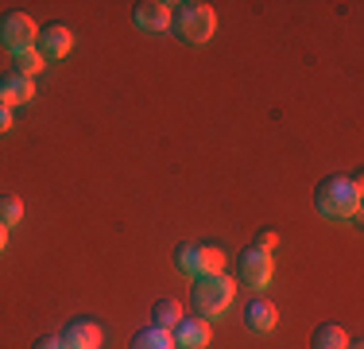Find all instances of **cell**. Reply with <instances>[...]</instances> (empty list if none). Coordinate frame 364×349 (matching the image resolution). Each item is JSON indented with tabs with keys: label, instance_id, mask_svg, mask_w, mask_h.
Here are the masks:
<instances>
[{
	"label": "cell",
	"instance_id": "6da1fadb",
	"mask_svg": "<svg viewBox=\"0 0 364 349\" xmlns=\"http://www.w3.org/2000/svg\"><path fill=\"white\" fill-rule=\"evenodd\" d=\"M314 206L329 222H360V174H326L314 190Z\"/></svg>",
	"mask_w": 364,
	"mask_h": 349
},
{
	"label": "cell",
	"instance_id": "7a4b0ae2",
	"mask_svg": "<svg viewBox=\"0 0 364 349\" xmlns=\"http://www.w3.org/2000/svg\"><path fill=\"white\" fill-rule=\"evenodd\" d=\"M218 28V16H213L210 4L202 0H182V4H171V31L178 35L182 43H205Z\"/></svg>",
	"mask_w": 364,
	"mask_h": 349
},
{
	"label": "cell",
	"instance_id": "3957f363",
	"mask_svg": "<svg viewBox=\"0 0 364 349\" xmlns=\"http://www.w3.org/2000/svg\"><path fill=\"white\" fill-rule=\"evenodd\" d=\"M232 303V279L218 272V276H198L194 283V311L198 318H221Z\"/></svg>",
	"mask_w": 364,
	"mask_h": 349
},
{
	"label": "cell",
	"instance_id": "277c9868",
	"mask_svg": "<svg viewBox=\"0 0 364 349\" xmlns=\"http://www.w3.org/2000/svg\"><path fill=\"white\" fill-rule=\"evenodd\" d=\"M39 39V24L31 20L28 12H4L0 16V43H4L12 55H20V51H31Z\"/></svg>",
	"mask_w": 364,
	"mask_h": 349
},
{
	"label": "cell",
	"instance_id": "5b68a950",
	"mask_svg": "<svg viewBox=\"0 0 364 349\" xmlns=\"http://www.w3.org/2000/svg\"><path fill=\"white\" fill-rule=\"evenodd\" d=\"M178 268L190 276H218L225 268V252L218 244H182L178 249Z\"/></svg>",
	"mask_w": 364,
	"mask_h": 349
},
{
	"label": "cell",
	"instance_id": "8992f818",
	"mask_svg": "<svg viewBox=\"0 0 364 349\" xmlns=\"http://www.w3.org/2000/svg\"><path fill=\"white\" fill-rule=\"evenodd\" d=\"M237 272L240 279H245L248 287H267L272 283V252H264V249H245L237 256Z\"/></svg>",
	"mask_w": 364,
	"mask_h": 349
},
{
	"label": "cell",
	"instance_id": "52a82bcc",
	"mask_svg": "<svg viewBox=\"0 0 364 349\" xmlns=\"http://www.w3.org/2000/svg\"><path fill=\"white\" fill-rule=\"evenodd\" d=\"M70 47H74V31L66 24H43L39 28L36 51L43 58H63V55H70Z\"/></svg>",
	"mask_w": 364,
	"mask_h": 349
},
{
	"label": "cell",
	"instance_id": "ba28073f",
	"mask_svg": "<svg viewBox=\"0 0 364 349\" xmlns=\"http://www.w3.org/2000/svg\"><path fill=\"white\" fill-rule=\"evenodd\" d=\"M58 338L66 349H101V326L93 318H70Z\"/></svg>",
	"mask_w": 364,
	"mask_h": 349
},
{
	"label": "cell",
	"instance_id": "9c48e42d",
	"mask_svg": "<svg viewBox=\"0 0 364 349\" xmlns=\"http://www.w3.org/2000/svg\"><path fill=\"white\" fill-rule=\"evenodd\" d=\"M171 338H175V349H205L213 338V330L205 318H178V326L171 330Z\"/></svg>",
	"mask_w": 364,
	"mask_h": 349
},
{
	"label": "cell",
	"instance_id": "30bf717a",
	"mask_svg": "<svg viewBox=\"0 0 364 349\" xmlns=\"http://www.w3.org/2000/svg\"><path fill=\"white\" fill-rule=\"evenodd\" d=\"M31 101H36V82L8 70V74L0 78V105L12 109V105H31Z\"/></svg>",
	"mask_w": 364,
	"mask_h": 349
},
{
	"label": "cell",
	"instance_id": "8fae6325",
	"mask_svg": "<svg viewBox=\"0 0 364 349\" xmlns=\"http://www.w3.org/2000/svg\"><path fill=\"white\" fill-rule=\"evenodd\" d=\"M136 24H140L144 31L171 28V4H163V0H140V4H136Z\"/></svg>",
	"mask_w": 364,
	"mask_h": 349
},
{
	"label": "cell",
	"instance_id": "7c38bea8",
	"mask_svg": "<svg viewBox=\"0 0 364 349\" xmlns=\"http://www.w3.org/2000/svg\"><path fill=\"white\" fill-rule=\"evenodd\" d=\"M245 326L252 334H272L275 330V307L267 299H248L245 303Z\"/></svg>",
	"mask_w": 364,
	"mask_h": 349
},
{
	"label": "cell",
	"instance_id": "4fadbf2b",
	"mask_svg": "<svg viewBox=\"0 0 364 349\" xmlns=\"http://www.w3.org/2000/svg\"><path fill=\"white\" fill-rule=\"evenodd\" d=\"M349 345V334H345L337 322H322V326L310 334V349H345Z\"/></svg>",
	"mask_w": 364,
	"mask_h": 349
},
{
	"label": "cell",
	"instance_id": "5bb4252c",
	"mask_svg": "<svg viewBox=\"0 0 364 349\" xmlns=\"http://www.w3.org/2000/svg\"><path fill=\"white\" fill-rule=\"evenodd\" d=\"M132 349H175V338L163 326H144L140 334L132 338Z\"/></svg>",
	"mask_w": 364,
	"mask_h": 349
},
{
	"label": "cell",
	"instance_id": "9a60e30c",
	"mask_svg": "<svg viewBox=\"0 0 364 349\" xmlns=\"http://www.w3.org/2000/svg\"><path fill=\"white\" fill-rule=\"evenodd\" d=\"M182 318V307L178 299H155L151 303V326H163V330H175Z\"/></svg>",
	"mask_w": 364,
	"mask_h": 349
},
{
	"label": "cell",
	"instance_id": "2e32d148",
	"mask_svg": "<svg viewBox=\"0 0 364 349\" xmlns=\"http://www.w3.org/2000/svg\"><path fill=\"white\" fill-rule=\"evenodd\" d=\"M43 63H47V58H43L36 47H31V51H20V55H12V74L31 78V82H36V74L43 70Z\"/></svg>",
	"mask_w": 364,
	"mask_h": 349
},
{
	"label": "cell",
	"instance_id": "e0dca14e",
	"mask_svg": "<svg viewBox=\"0 0 364 349\" xmlns=\"http://www.w3.org/2000/svg\"><path fill=\"white\" fill-rule=\"evenodd\" d=\"M23 217V202L16 194H0V225L4 229H12V225H20Z\"/></svg>",
	"mask_w": 364,
	"mask_h": 349
},
{
	"label": "cell",
	"instance_id": "ac0fdd59",
	"mask_svg": "<svg viewBox=\"0 0 364 349\" xmlns=\"http://www.w3.org/2000/svg\"><path fill=\"white\" fill-rule=\"evenodd\" d=\"M36 349H66V345H63V338H58V334H43L36 342Z\"/></svg>",
	"mask_w": 364,
	"mask_h": 349
},
{
	"label": "cell",
	"instance_id": "d6986e66",
	"mask_svg": "<svg viewBox=\"0 0 364 349\" xmlns=\"http://www.w3.org/2000/svg\"><path fill=\"white\" fill-rule=\"evenodd\" d=\"M275 241H279V237H275V233H259V237H256V249L272 252V249H275Z\"/></svg>",
	"mask_w": 364,
	"mask_h": 349
},
{
	"label": "cell",
	"instance_id": "ffe728a7",
	"mask_svg": "<svg viewBox=\"0 0 364 349\" xmlns=\"http://www.w3.org/2000/svg\"><path fill=\"white\" fill-rule=\"evenodd\" d=\"M8 128H12V109H8V105H0V136H4Z\"/></svg>",
	"mask_w": 364,
	"mask_h": 349
},
{
	"label": "cell",
	"instance_id": "44dd1931",
	"mask_svg": "<svg viewBox=\"0 0 364 349\" xmlns=\"http://www.w3.org/2000/svg\"><path fill=\"white\" fill-rule=\"evenodd\" d=\"M4 244H8V229L0 225V252H4Z\"/></svg>",
	"mask_w": 364,
	"mask_h": 349
},
{
	"label": "cell",
	"instance_id": "7402d4cb",
	"mask_svg": "<svg viewBox=\"0 0 364 349\" xmlns=\"http://www.w3.org/2000/svg\"><path fill=\"white\" fill-rule=\"evenodd\" d=\"M345 349H364L360 342H353V338H349V345H345Z\"/></svg>",
	"mask_w": 364,
	"mask_h": 349
}]
</instances>
